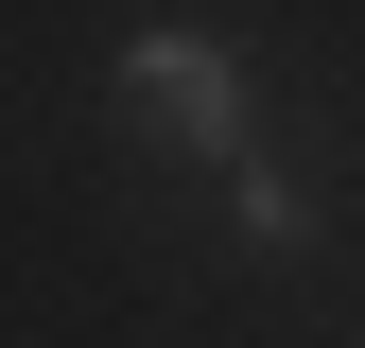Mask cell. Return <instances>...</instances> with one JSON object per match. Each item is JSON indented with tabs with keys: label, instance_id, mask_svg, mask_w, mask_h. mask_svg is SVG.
<instances>
[{
	"label": "cell",
	"instance_id": "7a4b0ae2",
	"mask_svg": "<svg viewBox=\"0 0 365 348\" xmlns=\"http://www.w3.org/2000/svg\"><path fill=\"white\" fill-rule=\"evenodd\" d=\"M226 209H244V244H261V261H296V244H313V209H296V174H279V157L226 174Z\"/></svg>",
	"mask_w": 365,
	"mask_h": 348
},
{
	"label": "cell",
	"instance_id": "6da1fadb",
	"mask_svg": "<svg viewBox=\"0 0 365 348\" xmlns=\"http://www.w3.org/2000/svg\"><path fill=\"white\" fill-rule=\"evenodd\" d=\"M105 105L140 122V140L209 157V174L261 157V87H244V53H226V35H122V53H105Z\"/></svg>",
	"mask_w": 365,
	"mask_h": 348
}]
</instances>
